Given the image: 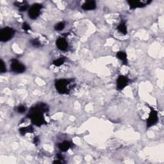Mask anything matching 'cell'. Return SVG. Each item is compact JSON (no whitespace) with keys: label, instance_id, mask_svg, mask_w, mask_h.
<instances>
[{"label":"cell","instance_id":"1","mask_svg":"<svg viewBox=\"0 0 164 164\" xmlns=\"http://www.w3.org/2000/svg\"><path fill=\"white\" fill-rule=\"evenodd\" d=\"M48 110L49 108L46 104L40 103L34 105L30 108L27 116L31 120L33 124L40 127L47 123L44 114L48 112Z\"/></svg>","mask_w":164,"mask_h":164},{"label":"cell","instance_id":"22","mask_svg":"<svg viewBox=\"0 0 164 164\" xmlns=\"http://www.w3.org/2000/svg\"><path fill=\"white\" fill-rule=\"evenodd\" d=\"M33 143L35 144H37L39 143V139H38V137H35V139H34L33 140Z\"/></svg>","mask_w":164,"mask_h":164},{"label":"cell","instance_id":"9","mask_svg":"<svg viewBox=\"0 0 164 164\" xmlns=\"http://www.w3.org/2000/svg\"><path fill=\"white\" fill-rule=\"evenodd\" d=\"M128 4L129 5V7L131 9H135L137 8H142L146 6L147 3H144L141 1H138V0H132V1H128Z\"/></svg>","mask_w":164,"mask_h":164},{"label":"cell","instance_id":"10","mask_svg":"<svg viewBox=\"0 0 164 164\" xmlns=\"http://www.w3.org/2000/svg\"><path fill=\"white\" fill-rule=\"evenodd\" d=\"M72 143L70 141L65 140L63 141L62 142H60L59 144L58 147L59 150L62 152H66L72 147Z\"/></svg>","mask_w":164,"mask_h":164},{"label":"cell","instance_id":"14","mask_svg":"<svg viewBox=\"0 0 164 164\" xmlns=\"http://www.w3.org/2000/svg\"><path fill=\"white\" fill-rule=\"evenodd\" d=\"M15 6H17L20 7V11H21V12H24V11L28 9V5L26 4V3L25 1H22V3H20V2H16L14 3Z\"/></svg>","mask_w":164,"mask_h":164},{"label":"cell","instance_id":"18","mask_svg":"<svg viewBox=\"0 0 164 164\" xmlns=\"http://www.w3.org/2000/svg\"><path fill=\"white\" fill-rule=\"evenodd\" d=\"M0 70H1V73H5L7 71L6 65L3 60H1V61H0Z\"/></svg>","mask_w":164,"mask_h":164},{"label":"cell","instance_id":"21","mask_svg":"<svg viewBox=\"0 0 164 164\" xmlns=\"http://www.w3.org/2000/svg\"><path fill=\"white\" fill-rule=\"evenodd\" d=\"M22 29H23L25 32H28L29 30H30L31 28L29 25H28L26 22H25V23L22 25Z\"/></svg>","mask_w":164,"mask_h":164},{"label":"cell","instance_id":"12","mask_svg":"<svg viewBox=\"0 0 164 164\" xmlns=\"http://www.w3.org/2000/svg\"><path fill=\"white\" fill-rule=\"evenodd\" d=\"M117 57L119 60H121L123 63L124 65H126L128 64V59H127V55L126 53L124 51H119L118 53H117V55H116Z\"/></svg>","mask_w":164,"mask_h":164},{"label":"cell","instance_id":"8","mask_svg":"<svg viewBox=\"0 0 164 164\" xmlns=\"http://www.w3.org/2000/svg\"><path fill=\"white\" fill-rule=\"evenodd\" d=\"M56 45L57 48H58L60 50L62 51H66L68 48V43L66 39L64 38L60 37L56 41Z\"/></svg>","mask_w":164,"mask_h":164},{"label":"cell","instance_id":"19","mask_svg":"<svg viewBox=\"0 0 164 164\" xmlns=\"http://www.w3.org/2000/svg\"><path fill=\"white\" fill-rule=\"evenodd\" d=\"M31 43H32V46H33L34 47H36V48H39L41 46L40 42L39 41V39H34L32 40Z\"/></svg>","mask_w":164,"mask_h":164},{"label":"cell","instance_id":"20","mask_svg":"<svg viewBox=\"0 0 164 164\" xmlns=\"http://www.w3.org/2000/svg\"><path fill=\"white\" fill-rule=\"evenodd\" d=\"M26 108L23 105H20L17 107V112L19 113H24L26 112Z\"/></svg>","mask_w":164,"mask_h":164},{"label":"cell","instance_id":"16","mask_svg":"<svg viewBox=\"0 0 164 164\" xmlns=\"http://www.w3.org/2000/svg\"><path fill=\"white\" fill-rule=\"evenodd\" d=\"M64 62H65V58H64V57H61V58H59L53 61V64L56 67H60L62 66V65H63Z\"/></svg>","mask_w":164,"mask_h":164},{"label":"cell","instance_id":"2","mask_svg":"<svg viewBox=\"0 0 164 164\" xmlns=\"http://www.w3.org/2000/svg\"><path fill=\"white\" fill-rule=\"evenodd\" d=\"M72 83V79H60L55 82V88L60 94H66L70 92Z\"/></svg>","mask_w":164,"mask_h":164},{"label":"cell","instance_id":"17","mask_svg":"<svg viewBox=\"0 0 164 164\" xmlns=\"http://www.w3.org/2000/svg\"><path fill=\"white\" fill-rule=\"evenodd\" d=\"M65 28V23L63 22H60L59 23H57L55 26V30L56 31H62Z\"/></svg>","mask_w":164,"mask_h":164},{"label":"cell","instance_id":"4","mask_svg":"<svg viewBox=\"0 0 164 164\" xmlns=\"http://www.w3.org/2000/svg\"><path fill=\"white\" fill-rule=\"evenodd\" d=\"M43 5L39 3L33 4L28 10V16L32 20H35L40 16Z\"/></svg>","mask_w":164,"mask_h":164},{"label":"cell","instance_id":"6","mask_svg":"<svg viewBox=\"0 0 164 164\" xmlns=\"http://www.w3.org/2000/svg\"><path fill=\"white\" fill-rule=\"evenodd\" d=\"M158 121V115L157 112L154 109H151V111L149 115V117L147 120V128H150L153 126Z\"/></svg>","mask_w":164,"mask_h":164},{"label":"cell","instance_id":"5","mask_svg":"<svg viewBox=\"0 0 164 164\" xmlns=\"http://www.w3.org/2000/svg\"><path fill=\"white\" fill-rule=\"evenodd\" d=\"M10 67L11 70L17 74L23 73L26 70V67L25 65L16 59H13L11 61Z\"/></svg>","mask_w":164,"mask_h":164},{"label":"cell","instance_id":"7","mask_svg":"<svg viewBox=\"0 0 164 164\" xmlns=\"http://www.w3.org/2000/svg\"><path fill=\"white\" fill-rule=\"evenodd\" d=\"M129 79L126 76L121 75L118 77L117 79V89L118 90H121L124 89L128 84Z\"/></svg>","mask_w":164,"mask_h":164},{"label":"cell","instance_id":"13","mask_svg":"<svg viewBox=\"0 0 164 164\" xmlns=\"http://www.w3.org/2000/svg\"><path fill=\"white\" fill-rule=\"evenodd\" d=\"M20 134L22 135H24L28 133H31L33 132V128L32 126H26V127L21 128L20 129Z\"/></svg>","mask_w":164,"mask_h":164},{"label":"cell","instance_id":"15","mask_svg":"<svg viewBox=\"0 0 164 164\" xmlns=\"http://www.w3.org/2000/svg\"><path fill=\"white\" fill-rule=\"evenodd\" d=\"M117 30H119V32L123 33V35H126V34L127 33V27L124 22H121V23L118 26Z\"/></svg>","mask_w":164,"mask_h":164},{"label":"cell","instance_id":"3","mask_svg":"<svg viewBox=\"0 0 164 164\" xmlns=\"http://www.w3.org/2000/svg\"><path fill=\"white\" fill-rule=\"evenodd\" d=\"M16 31L10 27H5L0 31V40L1 42H7L10 40L14 37Z\"/></svg>","mask_w":164,"mask_h":164},{"label":"cell","instance_id":"11","mask_svg":"<svg viewBox=\"0 0 164 164\" xmlns=\"http://www.w3.org/2000/svg\"><path fill=\"white\" fill-rule=\"evenodd\" d=\"M84 10H92L96 9V3L94 1H88L85 2L82 6Z\"/></svg>","mask_w":164,"mask_h":164}]
</instances>
